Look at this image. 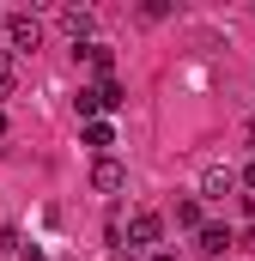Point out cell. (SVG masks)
<instances>
[{
	"instance_id": "cell-12",
	"label": "cell",
	"mask_w": 255,
	"mask_h": 261,
	"mask_svg": "<svg viewBox=\"0 0 255 261\" xmlns=\"http://www.w3.org/2000/svg\"><path fill=\"white\" fill-rule=\"evenodd\" d=\"M18 261H49V255H43L37 243H18Z\"/></svg>"
},
{
	"instance_id": "cell-4",
	"label": "cell",
	"mask_w": 255,
	"mask_h": 261,
	"mask_svg": "<svg viewBox=\"0 0 255 261\" xmlns=\"http://www.w3.org/2000/svg\"><path fill=\"white\" fill-rule=\"evenodd\" d=\"M91 189H97V195H122V189H128V164L104 152V158L91 164Z\"/></svg>"
},
{
	"instance_id": "cell-11",
	"label": "cell",
	"mask_w": 255,
	"mask_h": 261,
	"mask_svg": "<svg viewBox=\"0 0 255 261\" xmlns=\"http://www.w3.org/2000/svg\"><path fill=\"white\" fill-rule=\"evenodd\" d=\"M176 225H183V231H200V200H176Z\"/></svg>"
},
{
	"instance_id": "cell-13",
	"label": "cell",
	"mask_w": 255,
	"mask_h": 261,
	"mask_svg": "<svg viewBox=\"0 0 255 261\" xmlns=\"http://www.w3.org/2000/svg\"><path fill=\"white\" fill-rule=\"evenodd\" d=\"M146 261H183V255H176V249H152Z\"/></svg>"
},
{
	"instance_id": "cell-17",
	"label": "cell",
	"mask_w": 255,
	"mask_h": 261,
	"mask_svg": "<svg viewBox=\"0 0 255 261\" xmlns=\"http://www.w3.org/2000/svg\"><path fill=\"white\" fill-rule=\"evenodd\" d=\"M0 134H6V116H0Z\"/></svg>"
},
{
	"instance_id": "cell-7",
	"label": "cell",
	"mask_w": 255,
	"mask_h": 261,
	"mask_svg": "<svg viewBox=\"0 0 255 261\" xmlns=\"http://www.w3.org/2000/svg\"><path fill=\"white\" fill-rule=\"evenodd\" d=\"M91 97H97V110H122V103H128V85H122V79H97Z\"/></svg>"
},
{
	"instance_id": "cell-5",
	"label": "cell",
	"mask_w": 255,
	"mask_h": 261,
	"mask_svg": "<svg viewBox=\"0 0 255 261\" xmlns=\"http://www.w3.org/2000/svg\"><path fill=\"white\" fill-rule=\"evenodd\" d=\"M73 55H79V61L91 67V73H97V79H116V49H110V43H104V37H91V43H79V49H73Z\"/></svg>"
},
{
	"instance_id": "cell-14",
	"label": "cell",
	"mask_w": 255,
	"mask_h": 261,
	"mask_svg": "<svg viewBox=\"0 0 255 261\" xmlns=\"http://www.w3.org/2000/svg\"><path fill=\"white\" fill-rule=\"evenodd\" d=\"M243 189H249V195H255V158H249V170H243Z\"/></svg>"
},
{
	"instance_id": "cell-16",
	"label": "cell",
	"mask_w": 255,
	"mask_h": 261,
	"mask_svg": "<svg viewBox=\"0 0 255 261\" xmlns=\"http://www.w3.org/2000/svg\"><path fill=\"white\" fill-rule=\"evenodd\" d=\"M243 140H249V152H255V122H249V128H243Z\"/></svg>"
},
{
	"instance_id": "cell-10",
	"label": "cell",
	"mask_w": 255,
	"mask_h": 261,
	"mask_svg": "<svg viewBox=\"0 0 255 261\" xmlns=\"http://www.w3.org/2000/svg\"><path fill=\"white\" fill-rule=\"evenodd\" d=\"M12 85H18V55L0 49V97H12Z\"/></svg>"
},
{
	"instance_id": "cell-3",
	"label": "cell",
	"mask_w": 255,
	"mask_h": 261,
	"mask_svg": "<svg viewBox=\"0 0 255 261\" xmlns=\"http://www.w3.org/2000/svg\"><path fill=\"white\" fill-rule=\"evenodd\" d=\"M231 243H237L231 225H200V231H194V249H200L207 261H225V255H231Z\"/></svg>"
},
{
	"instance_id": "cell-15",
	"label": "cell",
	"mask_w": 255,
	"mask_h": 261,
	"mask_svg": "<svg viewBox=\"0 0 255 261\" xmlns=\"http://www.w3.org/2000/svg\"><path fill=\"white\" fill-rule=\"evenodd\" d=\"M110 261H134V249H116V255H110Z\"/></svg>"
},
{
	"instance_id": "cell-1",
	"label": "cell",
	"mask_w": 255,
	"mask_h": 261,
	"mask_svg": "<svg viewBox=\"0 0 255 261\" xmlns=\"http://www.w3.org/2000/svg\"><path fill=\"white\" fill-rule=\"evenodd\" d=\"M158 237H164V219H158L152 206H140V213L128 219V249H146V255H152V249H158Z\"/></svg>"
},
{
	"instance_id": "cell-6",
	"label": "cell",
	"mask_w": 255,
	"mask_h": 261,
	"mask_svg": "<svg viewBox=\"0 0 255 261\" xmlns=\"http://www.w3.org/2000/svg\"><path fill=\"white\" fill-rule=\"evenodd\" d=\"M61 31L73 37V43H91V31H97V12H91V6H67V12H61Z\"/></svg>"
},
{
	"instance_id": "cell-2",
	"label": "cell",
	"mask_w": 255,
	"mask_h": 261,
	"mask_svg": "<svg viewBox=\"0 0 255 261\" xmlns=\"http://www.w3.org/2000/svg\"><path fill=\"white\" fill-rule=\"evenodd\" d=\"M6 43H12V55H31V49H43V24L31 12H12L6 18Z\"/></svg>"
},
{
	"instance_id": "cell-8",
	"label": "cell",
	"mask_w": 255,
	"mask_h": 261,
	"mask_svg": "<svg viewBox=\"0 0 255 261\" xmlns=\"http://www.w3.org/2000/svg\"><path fill=\"white\" fill-rule=\"evenodd\" d=\"M231 189H237V176H231V170H219V164H213V170L200 176V195H207V200H225Z\"/></svg>"
},
{
	"instance_id": "cell-9",
	"label": "cell",
	"mask_w": 255,
	"mask_h": 261,
	"mask_svg": "<svg viewBox=\"0 0 255 261\" xmlns=\"http://www.w3.org/2000/svg\"><path fill=\"white\" fill-rule=\"evenodd\" d=\"M85 146H91V152H97V158H104V152H110V146H116V128H110V122H85Z\"/></svg>"
}]
</instances>
